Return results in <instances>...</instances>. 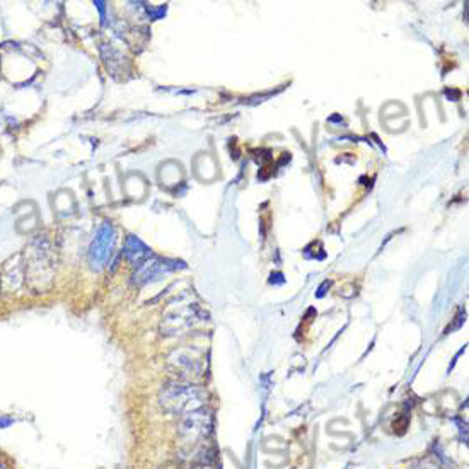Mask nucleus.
<instances>
[{"instance_id": "f257e3e1", "label": "nucleus", "mask_w": 469, "mask_h": 469, "mask_svg": "<svg viewBox=\"0 0 469 469\" xmlns=\"http://www.w3.org/2000/svg\"><path fill=\"white\" fill-rule=\"evenodd\" d=\"M205 401H207L205 391L186 382H168L159 393L161 408L166 413L180 414V417L203 408Z\"/></svg>"}, {"instance_id": "f03ea898", "label": "nucleus", "mask_w": 469, "mask_h": 469, "mask_svg": "<svg viewBox=\"0 0 469 469\" xmlns=\"http://www.w3.org/2000/svg\"><path fill=\"white\" fill-rule=\"evenodd\" d=\"M213 420L210 412L205 408L195 410V412L185 414L180 424V439L183 442L185 449H196L203 445V442L210 437Z\"/></svg>"}, {"instance_id": "7ed1b4c3", "label": "nucleus", "mask_w": 469, "mask_h": 469, "mask_svg": "<svg viewBox=\"0 0 469 469\" xmlns=\"http://www.w3.org/2000/svg\"><path fill=\"white\" fill-rule=\"evenodd\" d=\"M201 317L203 314L200 312V308L196 304H181L164 314L161 331L166 336L185 335L186 331L195 326V323L201 321Z\"/></svg>"}, {"instance_id": "20e7f679", "label": "nucleus", "mask_w": 469, "mask_h": 469, "mask_svg": "<svg viewBox=\"0 0 469 469\" xmlns=\"http://www.w3.org/2000/svg\"><path fill=\"white\" fill-rule=\"evenodd\" d=\"M113 246L115 229L110 222H104L96 232V238L91 244V250H89V261H91L92 268L101 270L106 265L111 253H113Z\"/></svg>"}, {"instance_id": "39448f33", "label": "nucleus", "mask_w": 469, "mask_h": 469, "mask_svg": "<svg viewBox=\"0 0 469 469\" xmlns=\"http://www.w3.org/2000/svg\"><path fill=\"white\" fill-rule=\"evenodd\" d=\"M181 266H183L181 263L173 261V259H162L150 256V258L147 259L145 263H142V265L137 268V271H135L134 282L137 285H145L149 284V282L161 280L162 277L173 273V271L181 268Z\"/></svg>"}, {"instance_id": "423d86ee", "label": "nucleus", "mask_w": 469, "mask_h": 469, "mask_svg": "<svg viewBox=\"0 0 469 469\" xmlns=\"http://www.w3.org/2000/svg\"><path fill=\"white\" fill-rule=\"evenodd\" d=\"M169 366L176 372H180L183 377H200L205 363L203 356L199 350L183 348V350H176L171 354Z\"/></svg>"}, {"instance_id": "0eeeda50", "label": "nucleus", "mask_w": 469, "mask_h": 469, "mask_svg": "<svg viewBox=\"0 0 469 469\" xmlns=\"http://www.w3.org/2000/svg\"><path fill=\"white\" fill-rule=\"evenodd\" d=\"M125 256L131 265L138 268L142 263H145L147 259L152 256V253H150L149 247H147L140 239L135 238V236H128L125 243Z\"/></svg>"}, {"instance_id": "6e6552de", "label": "nucleus", "mask_w": 469, "mask_h": 469, "mask_svg": "<svg viewBox=\"0 0 469 469\" xmlns=\"http://www.w3.org/2000/svg\"><path fill=\"white\" fill-rule=\"evenodd\" d=\"M162 469H178V468H176V466H173V464H166V466L162 468Z\"/></svg>"}, {"instance_id": "1a4fd4ad", "label": "nucleus", "mask_w": 469, "mask_h": 469, "mask_svg": "<svg viewBox=\"0 0 469 469\" xmlns=\"http://www.w3.org/2000/svg\"><path fill=\"white\" fill-rule=\"evenodd\" d=\"M420 469H435L433 466H425V468H420Z\"/></svg>"}, {"instance_id": "9d476101", "label": "nucleus", "mask_w": 469, "mask_h": 469, "mask_svg": "<svg viewBox=\"0 0 469 469\" xmlns=\"http://www.w3.org/2000/svg\"><path fill=\"white\" fill-rule=\"evenodd\" d=\"M0 469H6V468H3V466H2V464H0Z\"/></svg>"}]
</instances>
